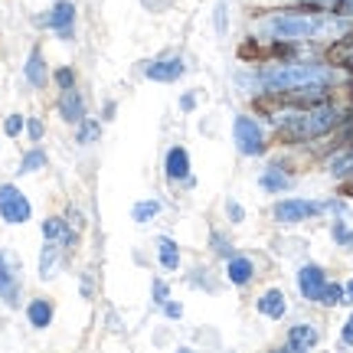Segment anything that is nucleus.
Here are the masks:
<instances>
[{"label": "nucleus", "mask_w": 353, "mask_h": 353, "mask_svg": "<svg viewBox=\"0 0 353 353\" xmlns=\"http://www.w3.org/2000/svg\"><path fill=\"white\" fill-rule=\"evenodd\" d=\"M343 343H350V347H353V317L343 324Z\"/></svg>", "instance_id": "nucleus-31"}, {"label": "nucleus", "mask_w": 353, "mask_h": 353, "mask_svg": "<svg viewBox=\"0 0 353 353\" xmlns=\"http://www.w3.org/2000/svg\"><path fill=\"white\" fill-rule=\"evenodd\" d=\"M56 82H59L63 88H69L72 85V72H69V69H59V72H56Z\"/></svg>", "instance_id": "nucleus-30"}, {"label": "nucleus", "mask_w": 353, "mask_h": 353, "mask_svg": "<svg viewBox=\"0 0 353 353\" xmlns=\"http://www.w3.org/2000/svg\"><path fill=\"white\" fill-rule=\"evenodd\" d=\"M72 17H76V7H72L69 0H59L50 10V17H46V26H52L63 39H69L72 37Z\"/></svg>", "instance_id": "nucleus-8"}, {"label": "nucleus", "mask_w": 353, "mask_h": 353, "mask_svg": "<svg viewBox=\"0 0 353 353\" xmlns=\"http://www.w3.org/2000/svg\"><path fill=\"white\" fill-rule=\"evenodd\" d=\"M50 321H52L50 301H33L30 304V324H33V327H46Z\"/></svg>", "instance_id": "nucleus-16"}, {"label": "nucleus", "mask_w": 353, "mask_h": 353, "mask_svg": "<svg viewBox=\"0 0 353 353\" xmlns=\"http://www.w3.org/2000/svg\"><path fill=\"white\" fill-rule=\"evenodd\" d=\"M190 174V161H187V151L183 148H174L167 154V176L170 180H183Z\"/></svg>", "instance_id": "nucleus-12"}, {"label": "nucleus", "mask_w": 353, "mask_h": 353, "mask_svg": "<svg viewBox=\"0 0 353 353\" xmlns=\"http://www.w3.org/2000/svg\"><path fill=\"white\" fill-rule=\"evenodd\" d=\"M154 294H157V301H164V298H167V288H164V285H161V281L154 285Z\"/></svg>", "instance_id": "nucleus-33"}, {"label": "nucleus", "mask_w": 353, "mask_h": 353, "mask_svg": "<svg viewBox=\"0 0 353 353\" xmlns=\"http://www.w3.org/2000/svg\"><path fill=\"white\" fill-rule=\"evenodd\" d=\"M324 272L317 268V265H304L301 275H298V288H301V294L307 298V301H321V291H324Z\"/></svg>", "instance_id": "nucleus-7"}, {"label": "nucleus", "mask_w": 353, "mask_h": 353, "mask_svg": "<svg viewBox=\"0 0 353 353\" xmlns=\"http://www.w3.org/2000/svg\"><path fill=\"white\" fill-rule=\"evenodd\" d=\"M341 301H343L341 285H324V291H321V304H341Z\"/></svg>", "instance_id": "nucleus-24"}, {"label": "nucleus", "mask_w": 353, "mask_h": 353, "mask_svg": "<svg viewBox=\"0 0 353 353\" xmlns=\"http://www.w3.org/2000/svg\"><path fill=\"white\" fill-rule=\"evenodd\" d=\"M43 164H46V157H43L39 151H33V154H26V157H23L20 170H23V174H33V170H37V167H43Z\"/></svg>", "instance_id": "nucleus-26"}, {"label": "nucleus", "mask_w": 353, "mask_h": 353, "mask_svg": "<svg viewBox=\"0 0 353 353\" xmlns=\"http://www.w3.org/2000/svg\"><path fill=\"white\" fill-rule=\"evenodd\" d=\"M229 278H232L236 285H245V281L252 278V262H249V259H232V262H229Z\"/></svg>", "instance_id": "nucleus-18"}, {"label": "nucleus", "mask_w": 353, "mask_h": 353, "mask_svg": "<svg viewBox=\"0 0 353 353\" xmlns=\"http://www.w3.org/2000/svg\"><path fill=\"white\" fill-rule=\"evenodd\" d=\"M262 82L272 88H291V85H307V82H327V69L324 65H275L265 69Z\"/></svg>", "instance_id": "nucleus-3"}, {"label": "nucleus", "mask_w": 353, "mask_h": 353, "mask_svg": "<svg viewBox=\"0 0 353 353\" xmlns=\"http://www.w3.org/2000/svg\"><path fill=\"white\" fill-rule=\"evenodd\" d=\"M324 30H330V23H324L314 13H278L272 20H265V33L275 39H307Z\"/></svg>", "instance_id": "nucleus-2"}, {"label": "nucleus", "mask_w": 353, "mask_h": 353, "mask_svg": "<svg viewBox=\"0 0 353 353\" xmlns=\"http://www.w3.org/2000/svg\"><path fill=\"white\" fill-rule=\"evenodd\" d=\"M353 170V151H341L330 157V174H347Z\"/></svg>", "instance_id": "nucleus-21"}, {"label": "nucleus", "mask_w": 353, "mask_h": 353, "mask_svg": "<svg viewBox=\"0 0 353 353\" xmlns=\"http://www.w3.org/2000/svg\"><path fill=\"white\" fill-rule=\"evenodd\" d=\"M0 298L7 304H17V281H13V275L7 272L3 259H0Z\"/></svg>", "instance_id": "nucleus-14"}, {"label": "nucleus", "mask_w": 353, "mask_h": 353, "mask_svg": "<svg viewBox=\"0 0 353 353\" xmlns=\"http://www.w3.org/2000/svg\"><path fill=\"white\" fill-rule=\"evenodd\" d=\"M161 262H164V268H176L180 265V252H176V245L170 239H161Z\"/></svg>", "instance_id": "nucleus-22"}, {"label": "nucleus", "mask_w": 353, "mask_h": 353, "mask_svg": "<svg viewBox=\"0 0 353 353\" xmlns=\"http://www.w3.org/2000/svg\"><path fill=\"white\" fill-rule=\"evenodd\" d=\"M167 314H170V317H180V304H167Z\"/></svg>", "instance_id": "nucleus-36"}, {"label": "nucleus", "mask_w": 353, "mask_h": 353, "mask_svg": "<svg viewBox=\"0 0 353 353\" xmlns=\"http://www.w3.org/2000/svg\"><path fill=\"white\" fill-rule=\"evenodd\" d=\"M347 301H353V281L347 285V291H343V304H347Z\"/></svg>", "instance_id": "nucleus-37"}, {"label": "nucleus", "mask_w": 353, "mask_h": 353, "mask_svg": "<svg viewBox=\"0 0 353 353\" xmlns=\"http://www.w3.org/2000/svg\"><path fill=\"white\" fill-rule=\"evenodd\" d=\"M327 59L330 63H341V65H347V69H353V39L337 43V46L327 52Z\"/></svg>", "instance_id": "nucleus-15"}, {"label": "nucleus", "mask_w": 353, "mask_h": 353, "mask_svg": "<svg viewBox=\"0 0 353 353\" xmlns=\"http://www.w3.org/2000/svg\"><path fill=\"white\" fill-rule=\"evenodd\" d=\"M43 236H46V239H63V242L72 239L63 219H46V223H43Z\"/></svg>", "instance_id": "nucleus-20"}, {"label": "nucleus", "mask_w": 353, "mask_h": 353, "mask_svg": "<svg viewBox=\"0 0 353 353\" xmlns=\"http://www.w3.org/2000/svg\"><path fill=\"white\" fill-rule=\"evenodd\" d=\"M180 76H183V63L180 59H161V63L148 65V79H154V82H174Z\"/></svg>", "instance_id": "nucleus-9"}, {"label": "nucleus", "mask_w": 353, "mask_h": 353, "mask_svg": "<svg viewBox=\"0 0 353 353\" xmlns=\"http://www.w3.org/2000/svg\"><path fill=\"white\" fill-rule=\"evenodd\" d=\"M337 121H341V118H337V112H334V108H327V105H311L307 112L294 114V118H288V121H285V128H281V138H285V141L321 138V134H327Z\"/></svg>", "instance_id": "nucleus-1"}, {"label": "nucleus", "mask_w": 353, "mask_h": 353, "mask_svg": "<svg viewBox=\"0 0 353 353\" xmlns=\"http://www.w3.org/2000/svg\"><path fill=\"white\" fill-rule=\"evenodd\" d=\"M317 343V327L311 324H298V327H291L288 334V350H307V347H314Z\"/></svg>", "instance_id": "nucleus-11"}, {"label": "nucleus", "mask_w": 353, "mask_h": 353, "mask_svg": "<svg viewBox=\"0 0 353 353\" xmlns=\"http://www.w3.org/2000/svg\"><path fill=\"white\" fill-rule=\"evenodd\" d=\"M259 311L265 317H281L285 314V294L281 291H265L262 301H259Z\"/></svg>", "instance_id": "nucleus-13"}, {"label": "nucleus", "mask_w": 353, "mask_h": 353, "mask_svg": "<svg viewBox=\"0 0 353 353\" xmlns=\"http://www.w3.org/2000/svg\"><path fill=\"white\" fill-rule=\"evenodd\" d=\"M30 134H33V138H39V134H43V125H39V121H30Z\"/></svg>", "instance_id": "nucleus-34"}, {"label": "nucleus", "mask_w": 353, "mask_h": 353, "mask_svg": "<svg viewBox=\"0 0 353 353\" xmlns=\"http://www.w3.org/2000/svg\"><path fill=\"white\" fill-rule=\"evenodd\" d=\"M262 187H265V190H272V193H278V190H288V187H291V180H288V174H281L278 167H272V170H265Z\"/></svg>", "instance_id": "nucleus-19"}, {"label": "nucleus", "mask_w": 353, "mask_h": 353, "mask_svg": "<svg viewBox=\"0 0 353 353\" xmlns=\"http://www.w3.org/2000/svg\"><path fill=\"white\" fill-rule=\"evenodd\" d=\"M0 216L7 223H26L30 219V203L17 187H0Z\"/></svg>", "instance_id": "nucleus-4"}, {"label": "nucleus", "mask_w": 353, "mask_h": 353, "mask_svg": "<svg viewBox=\"0 0 353 353\" xmlns=\"http://www.w3.org/2000/svg\"><path fill=\"white\" fill-rule=\"evenodd\" d=\"M229 216H232V219H242V210H239V206H236V203L229 206Z\"/></svg>", "instance_id": "nucleus-35"}, {"label": "nucleus", "mask_w": 353, "mask_h": 353, "mask_svg": "<svg viewBox=\"0 0 353 353\" xmlns=\"http://www.w3.org/2000/svg\"><path fill=\"white\" fill-rule=\"evenodd\" d=\"M56 252H59V249H56V245H52V239H50V245L43 249V259H39V275H43V278H50V275H52V265H56Z\"/></svg>", "instance_id": "nucleus-23"}, {"label": "nucleus", "mask_w": 353, "mask_h": 353, "mask_svg": "<svg viewBox=\"0 0 353 353\" xmlns=\"http://www.w3.org/2000/svg\"><path fill=\"white\" fill-rule=\"evenodd\" d=\"M170 0H144V7H151V10H164Z\"/></svg>", "instance_id": "nucleus-32"}, {"label": "nucleus", "mask_w": 353, "mask_h": 353, "mask_svg": "<svg viewBox=\"0 0 353 353\" xmlns=\"http://www.w3.org/2000/svg\"><path fill=\"white\" fill-rule=\"evenodd\" d=\"M95 138H99V121H85L79 131V144H92Z\"/></svg>", "instance_id": "nucleus-27"}, {"label": "nucleus", "mask_w": 353, "mask_h": 353, "mask_svg": "<svg viewBox=\"0 0 353 353\" xmlns=\"http://www.w3.org/2000/svg\"><path fill=\"white\" fill-rule=\"evenodd\" d=\"M334 236H337V242H343V245H353V232H347L343 226L334 229Z\"/></svg>", "instance_id": "nucleus-29"}, {"label": "nucleus", "mask_w": 353, "mask_h": 353, "mask_svg": "<svg viewBox=\"0 0 353 353\" xmlns=\"http://www.w3.org/2000/svg\"><path fill=\"white\" fill-rule=\"evenodd\" d=\"M236 144H239L242 154H262L265 151V141H262V131L255 125L252 118H236Z\"/></svg>", "instance_id": "nucleus-5"}, {"label": "nucleus", "mask_w": 353, "mask_h": 353, "mask_svg": "<svg viewBox=\"0 0 353 353\" xmlns=\"http://www.w3.org/2000/svg\"><path fill=\"white\" fill-rule=\"evenodd\" d=\"M343 193H350V196H353V183H347V187H343Z\"/></svg>", "instance_id": "nucleus-38"}, {"label": "nucleus", "mask_w": 353, "mask_h": 353, "mask_svg": "<svg viewBox=\"0 0 353 353\" xmlns=\"http://www.w3.org/2000/svg\"><path fill=\"white\" fill-rule=\"evenodd\" d=\"M26 79H30L33 85H46V65H43V56H39V52L30 56V63H26Z\"/></svg>", "instance_id": "nucleus-17"}, {"label": "nucleus", "mask_w": 353, "mask_h": 353, "mask_svg": "<svg viewBox=\"0 0 353 353\" xmlns=\"http://www.w3.org/2000/svg\"><path fill=\"white\" fill-rule=\"evenodd\" d=\"M157 210H161V206H157L154 200L151 203H138V206H134V219H138V223H148V219H151Z\"/></svg>", "instance_id": "nucleus-25"}, {"label": "nucleus", "mask_w": 353, "mask_h": 353, "mask_svg": "<svg viewBox=\"0 0 353 353\" xmlns=\"http://www.w3.org/2000/svg\"><path fill=\"white\" fill-rule=\"evenodd\" d=\"M7 134H17V131H20V128H23V118H20V114H10V118H7Z\"/></svg>", "instance_id": "nucleus-28"}, {"label": "nucleus", "mask_w": 353, "mask_h": 353, "mask_svg": "<svg viewBox=\"0 0 353 353\" xmlns=\"http://www.w3.org/2000/svg\"><path fill=\"white\" fill-rule=\"evenodd\" d=\"M321 210H327V206L324 203H307V200H285L275 206V216L281 223H301V219L321 213Z\"/></svg>", "instance_id": "nucleus-6"}, {"label": "nucleus", "mask_w": 353, "mask_h": 353, "mask_svg": "<svg viewBox=\"0 0 353 353\" xmlns=\"http://www.w3.org/2000/svg\"><path fill=\"white\" fill-rule=\"evenodd\" d=\"M59 112H63L65 121H82V114H85V105L79 99V92H72V85L63 88V99H59Z\"/></svg>", "instance_id": "nucleus-10"}]
</instances>
